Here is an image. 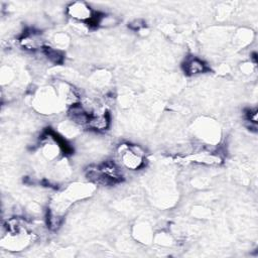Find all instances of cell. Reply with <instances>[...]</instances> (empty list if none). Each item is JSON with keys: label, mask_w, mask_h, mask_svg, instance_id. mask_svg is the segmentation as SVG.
I'll list each match as a JSON object with an SVG mask.
<instances>
[{"label": "cell", "mask_w": 258, "mask_h": 258, "mask_svg": "<svg viewBox=\"0 0 258 258\" xmlns=\"http://www.w3.org/2000/svg\"><path fill=\"white\" fill-rule=\"evenodd\" d=\"M117 154L121 164L129 170H138L145 165L146 153L140 145L122 143L117 148Z\"/></svg>", "instance_id": "6da1fadb"}, {"label": "cell", "mask_w": 258, "mask_h": 258, "mask_svg": "<svg viewBox=\"0 0 258 258\" xmlns=\"http://www.w3.org/2000/svg\"><path fill=\"white\" fill-rule=\"evenodd\" d=\"M95 13L96 12L85 2H73L67 6V14L79 23L88 24Z\"/></svg>", "instance_id": "7a4b0ae2"}, {"label": "cell", "mask_w": 258, "mask_h": 258, "mask_svg": "<svg viewBox=\"0 0 258 258\" xmlns=\"http://www.w3.org/2000/svg\"><path fill=\"white\" fill-rule=\"evenodd\" d=\"M68 117H69L70 121L75 126L87 127L88 122H89L90 117H91V113L82 104V102H79V103H76L74 105L69 106Z\"/></svg>", "instance_id": "3957f363"}, {"label": "cell", "mask_w": 258, "mask_h": 258, "mask_svg": "<svg viewBox=\"0 0 258 258\" xmlns=\"http://www.w3.org/2000/svg\"><path fill=\"white\" fill-rule=\"evenodd\" d=\"M110 123H111V118L109 113L105 110L97 109L94 113L91 114L87 128L97 132H102L109 128Z\"/></svg>", "instance_id": "277c9868"}, {"label": "cell", "mask_w": 258, "mask_h": 258, "mask_svg": "<svg viewBox=\"0 0 258 258\" xmlns=\"http://www.w3.org/2000/svg\"><path fill=\"white\" fill-rule=\"evenodd\" d=\"M182 69L187 76H197L208 71L206 62L196 56L187 57L182 64Z\"/></svg>", "instance_id": "5b68a950"}, {"label": "cell", "mask_w": 258, "mask_h": 258, "mask_svg": "<svg viewBox=\"0 0 258 258\" xmlns=\"http://www.w3.org/2000/svg\"><path fill=\"white\" fill-rule=\"evenodd\" d=\"M41 52L47 58L48 61L54 64H59L63 61V54L59 48L45 45L41 50Z\"/></svg>", "instance_id": "8992f818"}, {"label": "cell", "mask_w": 258, "mask_h": 258, "mask_svg": "<svg viewBox=\"0 0 258 258\" xmlns=\"http://www.w3.org/2000/svg\"><path fill=\"white\" fill-rule=\"evenodd\" d=\"M145 26H146V23L142 19H134L128 24V27L134 31H141L142 29L145 28Z\"/></svg>", "instance_id": "52a82bcc"}]
</instances>
